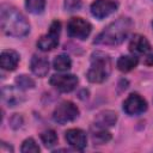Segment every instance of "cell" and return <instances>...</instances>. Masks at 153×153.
I'll return each mask as SVG.
<instances>
[{
	"label": "cell",
	"mask_w": 153,
	"mask_h": 153,
	"mask_svg": "<svg viewBox=\"0 0 153 153\" xmlns=\"http://www.w3.org/2000/svg\"><path fill=\"white\" fill-rule=\"evenodd\" d=\"M96 126L98 128H108V127H112L116 121H117V115L116 112L111 111V110H105L99 112L96 116Z\"/></svg>",
	"instance_id": "cell-15"
},
{
	"label": "cell",
	"mask_w": 153,
	"mask_h": 153,
	"mask_svg": "<svg viewBox=\"0 0 153 153\" xmlns=\"http://www.w3.org/2000/svg\"><path fill=\"white\" fill-rule=\"evenodd\" d=\"M65 139H66L67 143L76 151H82L87 143V137H86L85 131L81 129H78V128L68 129L65 133Z\"/></svg>",
	"instance_id": "cell-10"
},
{
	"label": "cell",
	"mask_w": 153,
	"mask_h": 153,
	"mask_svg": "<svg viewBox=\"0 0 153 153\" xmlns=\"http://www.w3.org/2000/svg\"><path fill=\"white\" fill-rule=\"evenodd\" d=\"M41 140H42V142L45 147L50 148V147H53L57 143V135L54 130L48 129V130H45L41 134Z\"/></svg>",
	"instance_id": "cell-19"
},
{
	"label": "cell",
	"mask_w": 153,
	"mask_h": 153,
	"mask_svg": "<svg viewBox=\"0 0 153 153\" xmlns=\"http://www.w3.org/2000/svg\"><path fill=\"white\" fill-rule=\"evenodd\" d=\"M123 110L127 115L137 116L147 110V102L137 93H131L123 102Z\"/></svg>",
	"instance_id": "cell-8"
},
{
	"label": "cell",
	"mask_w": 153,
	"mask_h": 153,
	"mask_svg": "<svg viewBox=\"0 0 153 153\" xmlns=\"http://www.w3.org/2000/svg\"><path fill=\"white\" fill-rule=\"evenodd\" d=\"M19 63V54L14 50H2L0 55V65L5 71H14Z\"/></svg>",
	"instance_id": "cell-13"
},
{
	"label": "cell",
	"mask_w": 153,
	"mask_h": 153,
	"mask_svg": "<svg viewBox=\"0 0 153 153\" xmlns=\"http://www.w3.org/2000/svg\"><path fill=\"white\" fill-rule=\"evenodd\" d=\"M16 84L20 90H26V88H32L35 86V81L27 76V75H18L16 78Z\"/></svg>",
	"instance_id": "cell-21"
},
{
	"label": "cell",
	"mask_w": 153,
	"mask_h": 153,
	"mask_svg": "<svg viewBox=\"0 0 153 153\" xmlns=\"http://www.w3.org/2000/svg\"><path fill=\"white\" fill-rule=\"evenodd\" d=\"M151 50V43L142 35H134L129 42V51L133 55H145Z\"/></svg>",
	"instance_id": "cell-11"
},
{
	"label": "cell",
	"mask_w": 153,
	"mask_h": 153,
	"mask_svg": "<svg viewBox=\"0 0 153 153\" xmlns=\"http://www.w3.org/2000/svg\"><path fill=\"white\" fill-rule=\"evenodd\" d=\"M53 67L56 69V71H60V72H66L68 71L71 67H72V61L71 59L67 56V55H57L54 61H53Z\"/></svg>",
	"instance_id": "cell-17"
},
{
	"label": "cell",
	"mask_w": 153,
	"mask_h": 153,
	"mask_svg": "<svg viewBox=\"0 0 153 153\" xmlns=\"http://www.w3.org/2000/svg\"><path fill=\"white\" fill-rule=\"evenodd\" d=\"M152 27H153V22H152Z\"/></svg>",
	"instance_id": "cell-26"
},
{
	"label": "cell",
	"mask_w": 153,
	"mask_h": 153,
	"mask_svg": "<svg viewBox=\"0 0 153 153\" xmlns=\"http://www.w3.org/2000/svg\"><path fill=\"white\" fill-rule=\"evenodd\" d=\"M139 63V60L136 57V55H122L118 60H117V68L121 72H129L131 69H134Z\"/></svg>",
	"instance_id": "cell-16"
},
{
	"label": "cell",
	"mask_w": 153,
	"mask_h": 153,
	"mask_svg": "<svg viewBox=\"0 0 153 153\" xmlns=\"http://www.w3.org/2000/svg\"><path fill=\"white\" fill-rule=\"evenodd\" d=\"M25 7L32 14H41L45 8V0H25Z\"/></svg>",
	"instance_id": "cell-18"
},
{
	"label": "cell",
	"mask_w": 153,
	"mask_h": 153,
	"mask_svg": "<svg viewBox=\"0 0 153 153\" xmlns=\"http://www.w3.org/2000/svg\"><path fill=\"white\" fill-rule=\"evenodd\" d=\"M133 27L130 18L121 17L117 20L110 23L94 39V43L103 45H117L121 44L129 35Z\"/></svg>",
	"instance_id": "cell-2"
},
{
	"label": "cell",
	"mask_w": 153,
	"mask_h": 153,
	"mask_svg": "<svg viewBox=\"0 0 153 153\" xmlns=\"http://www.w3.org/2000/svg\"><path fill=\"white\" fill-rule=\"evenodd\" d=\"M78 78L74 74H54L50 78V84L57 91L67 93L73 91L78 85Z\"/></svg>",
	"instance_id": "cell-7"
},
{
	"label": "cell",
	"mask_w": 153,
	"mask_h": 153,
	"mask_svg": "<svg viewBox=\"0 0 153 153\" xmlns=\"http://www.w3.org/2000/svg\"><path fill=\"white\" fill-rule=\"evenodd\" d=\"M92 139H93V142L97 143V145H104L110 139H111V134L105 130L104 128H99L98 131L93 133L92 134Z\"/></svg>",
	"instance_id": "cell-20"
},
{
	"label": "cell",
	"mask_w": 153,
	"mask_h": 153,
	"mask_svg": "<svg viewBox=\"0 0 153 153\" xmlns=\"http://www.w3.org/2000/svg\"><path fill=\"white\" fill-rule=\"evenodd\" d=\"M145 65L147 66H153V54H149L145 59Z\"/></svg>",
	"instance_id": "cell-25"
},
{
	"label": "cell",
	"mask_w": 153,
	"mask_h": 153,
	"mask_svg": "<svg viewBox=\"0 0 153 153\" xmlns=\"http://www.w3.org/2000/svg\"><path fill=\"white\" fill-rule=\"evenodd\" d=\"M67 32L73 38L86 39L91 33V24L80 17H74L67 24Z\"/></svg>",
	"instance_id": "cell-6"
},
{
	"label": "cell",
	"mask_w": 153,
	"mask_h": 153,
	"mask_svg": "<svg viewBox=\"0 0 153 153\" xmlns=\"http://www.w3.org/2000/svg\"><path fill=\"white\" fill-rule=\"evenodd\" d=\"M78 116H79L78 106L69 100H65L60 103L53 112V120L59 124H66L68 122H72L76 120Z\"/></svg>",
	"instance_id": "cell-4"
},
{
	"label": "cell",
	"mask_w": 153,
	"mask_h": 153,
	"mask_svg": "<svg viewBox=\"0 0 153 153\" xmlns=\"http://www.w3.org/2000/svg\"><path fill=\"white\" fill-rule=\"evenodd\" d=\"M20 88H14L12 86H5L1 91L2 94V100L8 105V106H16L17 104L22 103L24 100L23 94L19 91Z\"/></svg>",
	"instance_id": "cell-14"
},
{
	"label": "cell",
	"mask_w": 153,
	"mask_h": 153,
	"mask_svg": "<svg viewBox=\"0 0 153 153\" xmlns=\"http://www.w3.org/2000/svg\"><path fill=\"white\" fill-rule=\"evenodd\" d=\"M118 7L117 1L115 0H96L92 2L90 10L93 17L97 19H104L112 14Z\"/></svg>",
	"instance_id": "cell-9"
},
{
	"label": "cell",
	"mask_w": 153,
	"mask_h": 153,
	"mask_svg": "<svg viewBox=\"0 0 153 153\" xmlns=\"http://www.w3.org/2000/svg\"><path fill=\"white\" fill-rule=\"evenodd\" d=\"M22 152L23 153H38L39 147L32 137H29V139L24 140V142L22 145Z\"/></svg>",
	"instance_id": "cell-22"
},
{
	"label": "cell",
	"mask_w": 153,
	"mask_h": 153,
	"mask_svg": "<svg viewBox=\"0 0 153 153\" xmlns=\"http://www.w3.org/2000/svg\"><path fill=\"white\" fill-rule=\"evenodd\" d=\"M80 7H81V0H65L66 11H69V12L78 11Z\"/></svg>",
	"instance_id": "cell-23"
},
{
	"label": "cell",
	"mask_w": 153,
	"mask_h": 153,
	"mask_svg": "<svg viewBox=\"0 0 153 153\" xmlns=\"http://www.w3.org/2000/svg\"><path fill=\"white\" fill-rule=\"evenodd\" d=\"M61 32V24L60 22L55 20L51 23L49 27V32L43 35L38 41H37V47L42 51H49L53 50L54 48L57 47L59 44V37Z\"/></svg>",
	"instance_id": "cell-5"
},
{
	"label": "cell",
	"mask_w": 153,
	"mask_h": 153,
	"mask_svg": "<svg viewBox=\"0 0 153 153\" xmlns=\"http://www.w3.org/2000/svg\"><path fill=\"white\" fill-rule=\"evenodd\" d=\"M0 24L2 31L12 37H24L30 31L26 18L13 6L2 5L0 10Z\"/></svg>",
	"instance_id": "cell-1"
},
{
	"label": "cell",
	"mask_w": 153,
	"mask_h": 153,
	"mask_svg": "<svg viewBox=\"0 0 153 153\" xmlns=\"http://www.w3.org/2000/svg\"><path fill=\"white\" fill-rule=\"evenodd\" d=\"M0 151L2 152V153H5V152H13V148L11 147V146H6V143L5 142H1V145H0Z\"/></svg>",
	"instance_id": "cell-24"
},
{
	"label": "cell",
	"mask_w": 153,
	"mask_h": 153,
	"mask_svg": "<svg viewBox=\"0 0 153 153\" xmlns=\"http://www.w3.org/2000/svg\"><path fill=\"white\" fill-rule=\"evenodd\" d=\"M30 68H31V72L35 75H37L39 78H43L49 72V61H48L47 57H44L42 55H33L31 57Z\"/></svg>",
	"instance_id": "cell-12"
},
{
	"label": "cell",
	"mask_w": 153,
	"mask_h": 153,
	"mask_svg": "<svg viewBox=\"0 0 153 153\" xmlns=\"http://www.w3.org/2000/svg\"><path fill=\"white\" fill-rule=\"evenodd\" d=\"M111 73V60L108 54L103 51H94L91 55L90 68L87 71V79L91 82H103Z\"/></svg>",
	"instance_id": "cell-3"
}]
</instances>
